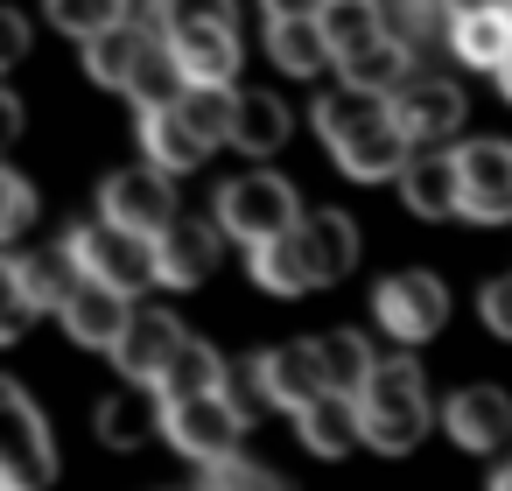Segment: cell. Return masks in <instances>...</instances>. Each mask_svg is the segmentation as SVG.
Returning a JSON list of instances; mask_svg holds the SVG:
<instances>
[{"instance_id": "obj_17", "label": "cell", "mask_w": 512, "mask_h": 491, "mask_svg": "<svg viewBox=\"0 0 512 491\" xmlns=\"http://www.w3.org/2000/svg\"><path fill=\"white\" fill-rule=\"evenodd\" d=\"M218 218H183L176 211V225L155 239V253H162V288H197V281H211V267H218Z\"/></svg>"}, {"instance_id": "obj_16", "label": "cell", "mask_w": 512, "mask_h": 491, "mask_svg": "<svg viewBox=\"0 0 512 491\" xmlns=\"http://www.w3.org/2000/svg\"><path fill=\"white\" fill-rule=\"evenodd\" d=\"M260 372H267V393H274V407H288V414H302L309 400H323V393H330V372H323V351H316V337H295V344H274V351H260Z\"/></svg>"}, {"instance_id": "obj_38", "label": "cell", "mask_w": 512, "mask_h": 491, "mask_svg": "<svg viewBox=\"0 0 512 491\" xmlns=\"http://www.w3.org/2000/svg\"><path fill=\"white\" fill-rule=\"evenodd\" d=\"M204 491H281V477H267L260 463H239V456H225V463H211Z\"/></svg>"}, {"instance_id": "obj_30", "label": "cell", "mask_w": 512, "mask_h": 491, "mask_svg": "<svg viewBox=\"0 0 512 491\" xmlns=\"http://www.w3.org/2000/svg\"><path fill=\"white\" fill-rule=\"evenodd\" d=\"M183 92H190V78H183L176 50H169V36H155L148 57H141V71L127 78V99H134V113H155V106H176Z\"/></svg>"}, {"instance_id": "obj_26", "label": "cell", "mask_w": 512, "mask_h": 491, "mask_svg": "<svg viewBox=\"0 0 512 491\" xmlns=\"http://www.w3.org/2000/svg\"><path fill=\"white\" fill-rule=\"evenodd\" d=\"M288 106L274 99V92H239V113H232V141L225 148H239V155H253V162H267V155H281V141H288Z\"/></svg>"}, {"instance_id": "obj_1", "label": "cell", "mask_w": 512, "mask_h": 491, "mask_svg": "<svg viewBox=\"0 0 512 491\" xmlns=\"http://www.w3.org/2000/svg\"><path fill=\"white\" fill-rule=\"evenodd\" d=\"M358 407H365V442L379 456H407L435 421V400H428V379H421L414 358H379Z\"/></svg>"}, {"instance_id": "obj_44", "label": "cell", "mask_w": 512, "mask_h": 491, "mask_svg": "<svg viewBox=\"0 0 512 491\" xmlns=\"http://www.w3.org/2000/svg\"><path fill=\"white\" fill-rule=\"evenodd\" d=\"M0 120H8V127H0V134H22V99L8 92V99H0Z\"/></svg>"}, {"instance_id": "obj_29", "label": "cell", "mask_w": 512, "mask_h": 491, "mask_svg": "<svg viewBox=\"0 0 512 491\" xmlns=\"http://www.w3.org/2000/svg\"><path fill=\"white\" fill-rule=\"evenodd\" d=\"M323 36H330L337 64H351L372 43H386V8H379V0H330V8H323Z\"/></svg>"}, {"instance_id": "obj_45", "label": "cell", "mask_w": 512, "mask_h": 491, "mask_svg": "<svg viewBox=\"0 0 512 491\" xmlns=\"http://www.w3.org/2000/svg\"><path fill=\"white\" fill-rule=\"evenodd\" d=\"M491 78H498V92H505V99H512V57H505V64H498V71H491Z\"/></svg>"}, {"instance_id": "obj_14", "label": "cell", "mask_w": 512, "mask_h": 491, "mask_svg": "<svg viewBox=\"0 0 512 491\" xmlns=\"http://www.w3.org/2000/svg\"><path fill=\"white\" fill-rule=\"evenodd\" d=\"M400 197L414 218H449L463 211V169H456V148L435 141V148H414V162L400 169Z\"/></svg>"}, {"instance_id": "obj_6", "label": "cell", "mask_w": 512, "mask_h": 491, "mask_svg": "<svg viewBox=\"0 0 512 491\" xmlns=\"http://www.w3.org/2000/svg\"><path fill=\"white\" fill-rule=\"evenodd\" d=\"M99 218L162 239V232L176 225V176L155 169V162H148V169H113V176L99 183Z\"/></svg>"}, {"instance_id": "obj_24", "label": "cell", "mask_w": 512, "mask_h": 491, "mask_svg": "<svg viewBox=\"0 0 512 491\" xmlns=\"http://www.w3.org/2000/svg\"><path fill=\"white\" fill-rule=\"evenodd\" d=\"M246 253H253V281H260L267 295H281V302H302L309 288H323L316 267H309V253H302V232L260 239V246H246Z\"/></svg>"}, {"instance_id": "obj_34", "label": "cell", "mask_w": 512, "mask_h": 491, "mask_svg": "<svg viewBox=\"0 0 512 491\" xmlns=\"http://www.w3.org/2000/svg\"><path fill=\"white\" fill-rule=\"evenodd\" d=\"M43 8H50V22H57L64 36H78V43H92L99 29L127 22V0H43Z\"/></svg>"}, {"instance_id": "obj_13", "label": "cell", "mask_w": 512, "mask_h": 491, "mask_svg": "<svg viewBox=\"0 0 512 491\" xmlns=\"http://www.w3.org/2000/svg\"><path fill=\"white\" fill-rule=\"evenodd\" d=\"M309 120H316V134H323V148L337 155L344 141H358V134H372V127H386V120H393V92H372V85L337 78V92H323Z\"/></svg>"}, {"instance_id": "obj_42", "label": "cell", "mask_w": 512, "mask_h": 491, "mask_svg": "<svg viewBox=\"0 0 512 491\" xmlns=\"http://www.w3.org/2000/svg\"><path fill=\"white\" fill-rule=\"evenodd\" d=\"M330 0H260V15H323Z\"/></svg>"}, {"instance_id": "obj_5", "label": "cell", "mask_w": 512, "mask_h": 491, "mask_svg": "<svg viewBox=\"0 0 512 491\" xmlns=\"http://www.w3.org/2000/svg\"><path fill=\"white\" fill-rule=\"evenodd\" d=\"M372 316H379V330H386L393 344H428V337L449 323V288H442L435 274H421V267L386 274V281L372 288Z\"/></svg>"}, {"instance_id": "obj_22", "label": "cell", "mask_w": 512, "mask_h": 491, "mask_svg": "<svg viewBox=\"0 0 512 491\" xmlns=\"http://www.w3.org/2000/svg\"><path fill=\"white\" fill-rule=\"evenodd\" d=\"M148 43H155V29H141V22H113V29H99V36L85 43V78L106 85V92H127V78H134L141 57H148Z\"/></svg>"}, {"instance_id": "obj_33", "label": "cell", "mask_w": 512, "mask_h": 491, "mask_svg": "<svg viewBox=\"0 0 512 491\" xmlns=\"http://www.w3.org/2000/svg\"><path fill=\"white\" fill-rule=\"evenodd\" d=\"M351 85H372V92H400L407 85V71H414V50L400 43V36H386V43H372L365 57H351V64H337Z\"/></svg>"}, {"instance_id": "obj_9", "label": "cell", "mask_w": 512, "mask_h": 491, "mask_svg": "<svg viewBox=\"0 0 512 491\" xmlns=\"http://www.w3.org/2000/svg\"><path fill=\"white\" fill-rule=\"evenodd\" d=\"M183 344H190V330H183L169 309H134L127 337L113 344V365H120L127 379H141V386H162V372L176 365Z\"/></svg>"}, {"instance_id": "obj_20", "label": "cell", "mask_w": 512, "mask_h": 491, "mask_svg": "<svg viewBox=\"0 0 512 491\" xmlns=\"http://www.w3.org/2000/svg\"><path fill=\"white\" fill-rule=\"evenodd\" d=\"M141 155H148L155 169H169V176H190V169L211 155V141L190 127L183 106H155V113H141Z\"/></svg>"}, {"instance_id": "obj_43", "label": "cell", "mask_w": 512, "mask_h": 491, "mask_svg": "<svg viewBox=\"0 0 512 491\" xmlns=\"http://www.w3.org/2000/svg\"><path fill=\"white\" fill-rule=\"evenodd\" d=\"M491 8L512 15V0H449V15H491Z\"/></svg>"}, {"instance_id": "obj_3", "label": "cell", "mask_w": 512, "mask_h": 491, "mask_svg": "<svg viewBox=\"0 0 512 491\" xmlns=\"http://www.w3.org/2000/svg\"><path fill=\"white\" fill-rule=\"evenodd\" d=\"M71 246H78L85 274H92V281H106V288H120V295H141V288H155V281H162V253H155V239H148V232H134V225L99 218V225H78V232H71Z\"/></svg>"}, {"instance_id": "obj_4", "label": "cell", "mask_w": 512, "mask_h": 491, "mask_svg": "<svg viewBox=\"0 0 512 491\" xmlns=\"http://www.w3.org/2000/svg\"><path fill=\"white\" fill-rule=\"evenodd\" d=\"M0 421H8V449H0V491H50L57 477V442L22 386H0Z\"/></svg>"}, {"instance_id": "obj_27", "label": "cell", "mask_w": 512, "mask_h": 491, "mask_svg": "<svg viewBox=\"0 0 512 491\" xmlns=\"http://www.w3.org/2000/svg\"><path fill=\"white\" fill-rule=\"evenodd\" d=\"M8 274H15L43 309H64V302L92 281V274H85V260H78V246H64V253H36V260H29V253H15V260H8Z\"/></svg>"}, {"instance_id": "obj_36", "label": "cell", "mask_w": 512, "mask_h": 491, "mask_svg": "<svg viewBox=\"0 0 512 491\" xmlns=\"http://www.w3.org/2000/svg\"><path fill=\"white\" fill-rule=\"evenodd\" d=\"M225 400L239 407V421H246V428H253V421H260V414L274 407V393H267V372H260V358H246V365H232V372H225Z\"/></svg>"}, {"instance_id": "obj_2", "label": "cell", "mask_w": 512, "mask_h": 491, "mask_svg": "<svg viewBox=\"0 0 512 491\" xmlns=\"http://www.w3.org/2000/svg\"><path fill=\"white\" fill-rule=\"evenodd\" d=\"M302 218H309V211H302L295 183H288V176H274V169H253V176H239V183H225V190H218V225H225V239L260 246V239L295 232Z\"/></svg>"}, {"instance_id": "obj_23", "label": "cell", "mask_w": 512, "mask_h": 491, "mask_svg": "<svg viewBox=\"0 0 512 491\" xmlns=\"http://www.w3.org/2000/svg\"><path fill=\"white\" fill-rule=\"evenodd\" d=\"M407 162H414V141L400 134V120H386V127H372V134H358V141L337 148V169L351 183H400Z\"/></svg>"}, {"instance_id": "obj_40", "label": "cell", "mask_w": 512, "mask_h": 491, "mask_svg": "<svg viewBox=\"0 0 512 491\" xmlns=\"http://www.w3.org/2000/svg\"><path fill=\"white\" fill-rule=\"evenodd\" d=\"M169 22H239L232 0H169Z\"/></svg>"}, {"instance_id": "obj_7", "label": "cell", "mask_w": 512, "mask_h": 491, "mask_svg": "<svg viewBox=\"0 0 512 491\" xmlns=\"http://www.w3.org/2000/svg\"><path fill=\"white\" fill-rule=\"evenodd\" d=\"M239 435H246V421H239V407L225 400V386H218V393L169 400V442H176L190 463H225V456H239Z\"/></svg>"}, {"instance_id": "obj_25", "label": "cell", "mask_w": 512, "mask_h": 491, "mask_svg": "<svg viewBox=\"0 0 512 491\" xmlns=\"http://www.w3.org/2000/svg\"><path fill=\"white\" fill-rule=\"evenodd\" d=\"M295 232H302V253H309L316 281H344L358 267V225L344 211H309Z\"/></svg>"}, {"instance_id": "obj_12", "label": "cell", "mask_w": 512, "mask_h": 491, "mask_svg": "<svg viewBox=\"0 0 512 491\" xmlns=\"http://www.w3.org/2000/svg\"><path fill=\"white\" fill-rule=\"evenodd\" d=\"M393 120H400V134L414 148H435V141H449L463 127V92L449 78H407L393 92Z\"/></svg>"}, {"instance_id": "obj_39", "label": "cell", "mask_w": 512, "mask_h": 491, "mask_svg": "<svg viewBox=\"0 0 512 491\" xmlns=\"http://www.w3.org/2000/svg\"><path fill=\"white\" fill-rule=\"evenodd\" d=\"M477 316H484V330H491V337H512V274L484 281V295H477Z\"/></svg>"}, {"instance_id": "obj_15", "label": "cell", "mask_w": 512, "mask_h": 491, "mask_svg": "<svg viewBox=\"0 0 512 491\" xmlns=\"http://www.w3.org/2000/svg\"><path fill=\"white\" fill-rule=\"evenodd\" d=\"M57 316H64V330H71L85 351H106V358H113V344H120L127 323H134V295H120V288H106V281H85Z\"/></svg>"}, {"instance_id": "obj_41", "label": "cell", "mask_w": 512, "mask_h": 491, "mask_svg": "<svg viewBox=\"0 0 512 491\" xmlns=\"http://www.w3.org/2000/svg\"><path fill=\"white\" fill-rule=\"evenodd\" d=\"M0 50H8V64H22L29 57V22L8 8V15H0Z\"/></svg>"}, {"instance_id": "obj_8", "label": "cell", "mask_w": 512, "mask_h": 491, "mask_svg": "<svg viewBox=\"0 0 512 491\" xmlns=\"http://www.w3.org/2000/svg\"><path fill=\"white\" fill-rule=\"evenodd\" d=\"M456 169H463V211L456 218L505 225L512 218V148L505 141H463L456 148Z\"/></svg>"}, {"instance_id": "obj_18", "label": "cell", "mask_w": 512, "mask_h": 491, "mask_svg": "<svg viewBox=\"0 0 512 491\" xmlns=\"http://www.w3.org/2000/svg\"><path fill=\"white\" fill-rule=\"evenodd\" d=\"M442 428H449V442H463V449H498V442L512 435V393H505V386H463V393H449Z\"/></svg>"}, {"instance_id": "obj_28", "label": "cell", "mask_w": 512, "mask_h": 491, "mask_svg": "<svg viewBox=\"0 0 512 491\" xmlns=\"http://www.w3.org/2000/svg\"><path fill=\"white\" fill-rule=\"evenodd\" d=\"M449 50L463 71H498L512 57V15H449Z\"/></svg>"}, {"instance_id": "obj_46", "label": "cell", "mask_w": 512, "mask_h": 491, "mask_svg": "<svg viewBox=\"0 0 512 491\" xmlns=\"http://www.w3.org/2000/svg\"><path fill=\"white\" fill-rule=\"evenodd\" d=\"M491 491H512V463H498V470H491Z\"/></svg>"}, {"instance_id": "obj_32", "label": "cell", "mask_w": 512, "mask_h": 491, "mask_svg": "<svg viewBox=\"0 0 512 491\" xmlns=\"http://www.w3.org/2000/svg\"><path fill=\"white\" fill-rule=\"evenodd\" d=\"M316 351H323L330 386L358 400V393H365V379H372V365H379V358H372V344H365L358 330H323V337H316Z\"/></svg>"}, {"instance_id": "obj_37", "label": "cell", "mask_w": 512, "mask_h": 491, "mask_svg": "<svg viewBox=\"0 0 512 491\" xmlns=\"http://www.w3.org/2000/svg\"><path fill=\"white\" fill-rule=\"evenodd\" d=\"M0 288H8V295H0V337H8V344H22V337H29V323L43 316V302H36V295H29L15 274L0 281Z\"/></svg>"}, {"instance_id": "obj_31", "label": "cell", "mask_w": 512, "mask_h": 491, "mask_svg": "<svg viewBox=\"0 0 512 491\" xmlns=\"http://www.w3.org/2000/svg\"><path fill=\"white\" fill-rule=\"evenodd\" d=\"M225 351H211L204 337H190L183 351H176V365L162 372V400H190V393H218L225 386Z\"/></svg>"}, {"instance_id": "obj_19", "label": "cell", "mask_w": 512, "mask_h": 491, "mask_svg": "<svg viewBox=\"0 0 512 491\" xmlns=\"http://www.w3.org/2000/svg\"><path fill=\"white\" fill-rule=\"evenodd\" d=\"M267 57L281 78H323L337 64L330 36H323V15H267Z\"/></svg>"}, {"instance_id": "obj_35", "label": "cell", "mask_w": 512, "mask_h": 491, "mask_svg": "<svg viewBox=\"0 0 512 491\" xmlns=\"http://www.w3.org/2000/svg\"><path fill=\"white\" fill-rule=\"evenodd\" d=\"M29 232H36V190H29L22 169H8V176H0V239L22 246Z\"/></svg>"}, {"instance_id": "obj_11", "label": "cell", "mask_w": 512, "mask_h": 491, "mask_svg": "<svg viewBox=\"0 0 512 491\" xmlns=\"http://www.w3.org/2000/svg\"><path fill=\"white\" fill-rule=\"evenodd\" d=\"M169 50L190 85H232L239 78V22H169Z\"/></svg>"}, {"instance_id": "obj_10", "label": "cell", "mask_w": 512, "mask_h": 491, "mask_svg": "<svg viewBox=\"0 0 512 491\" xmlns=\"http://www.w3.org/2000/svg\"><path fill=\"white\" fill-rule=\"evenodd\" d=\"M92 428H99V442H106V449H141V442L169 435V400H162V386L127 379L120 393H106V400H99Z\"/></svg>"}, {"instance_id": "obj_21", "label": "cell", "mask_w": 512, "mask_h": 491, "mask_svg": "<svg viewBox=\"0 0 512 491\" xmlns=\"http://www.w3.org/2000/svg\"><path fill=\"white\" fill-rule=\"evenodd\" d=\"M295 428H302V449H316V456H351V449L365 442V407L330 386L323 400H309V407L295 414Z\"/></svg>"}]
</instances>
